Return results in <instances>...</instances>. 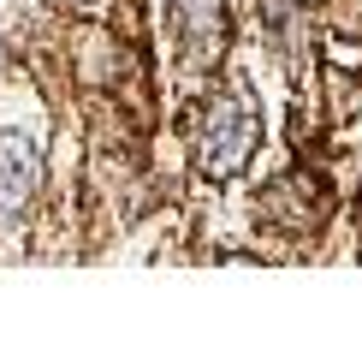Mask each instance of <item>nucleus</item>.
I'll list each match as a JSON object with an SVG mask.
<instances>
[{
    "instance_id": "7ed1b4c3",
    "label": "nucleus",
    "mask_w": 362,
    "mask_h": 357,
    "mask_svg": "<svg viewBox=\"0 0 362 357\" xmlns=\"http://www.w3.org/2000/svg\"><path fill=\"white\" fill-rule=\"evenodd\" d=\"M167 12H173V30L185 42V54L208 60L226 42V0H167Z\"/></svg>"
},
{
    "instance_id": "20e7f679",
    "label": "nucleus",
    "mask_w": 362,
    "mask_h": 357,
    "mask_svg": "<svg viewBox=\"0 0 362 357\" xmlns=\"http://www.w3.org/2000/svg\"><path fill=\"white\" fill-rule=\"evenodd\" d=\"M71 6H78V12H95V6H101V0H71Z\"/></svg>"
},
{
    "instance_id": "f257e3e1",
    "label": "nucleus",
    "mask_w": 362,
    "mask_h": 357,
    "mask_svg": "<svg viewBox=\"0 0 362 357\" xmlns=\"http://www.w3.org/2000/svg\"><path fill=\"white\" fill-rule=\"evenodd\" d=\"M255 143H262V108H255V96L244 84L220 89V96L208 101L202 125H196V161H202V173H214V178L244 173Z\"/></svg>"
},
{
    "instance_id": "f03ea898",
    "label": "nucleus",
    "mask_w": 362,
    "mask_h": 357,
    "mask_svg": "<svg viewBox=\"0 0 362 357\" xmlns=\"http://www.w3.org/2000/svg\"><path fill=\"white\" fill-rule=\"evenodd\" d=\"M42 178V143L30 131H0V220H18Z\"/></svg>"
}]
</instances>
